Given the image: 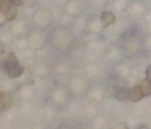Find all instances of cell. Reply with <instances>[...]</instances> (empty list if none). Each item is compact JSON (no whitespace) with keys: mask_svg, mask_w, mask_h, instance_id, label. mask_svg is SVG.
<instances>
[{"mask_svg":"<svg viewBox=\"0 0 151 129\" xmlns=\"http://www.w3.org/2000/svg\"><path fill=\"white\" fill-rule=\"evenodd\" d=\"M48 37L52 48L58 52L70 50L76 44V34L68 26L65 25H58L54 27L51 30Z\"/></svg>","mask_w":151,"mask_h":129,"instance_id":"obj_1","label":"cell"},{"mask_svg":"<svg viewBox=\"0 0 151 129\" xmlns=\"http://www.w3.org/2000/svg\"><path fill=\"white\" fill-rule=\"evenodd\" d=\"M120 46L126 54H138L143 50V36L134 30H128L122 34Z\"/></svg>","mask_w":151,"mask_h":129,"instance_id":"obj_2","label":"cell"},{"mask_svg":"<svg viewBox=\"0 0 151 129\" xmlns=\"http://www.w3.org/2000/svg\"><path fill=\"white\" fill-rule=\"evenodd\" d=\"M0 68L3 72L6 73L9 79H18L25 72V68L19 62V59L14 52H11L6 55V57L1 62Z\"/></svg>","mask_w":151,"mask_h":129,"instance_id":"obj_3","label":"cell"},{"mask_svg":"<svg viewBox=\"0 0 151 129\" xmlns=\"http://www.w3.org/2000/svg\"><path fill=\"white\" fill-rule=\"evenodd\" d=\"M53 13L50 9L47 7H40L32 13L30 21L33 28L40 30H46L50 28L53 24Z\"/></svg>","mask_w":151,"mask_h":129,"instance_id":"obj_4","label":"cell"},{"mask_svg":"<svg viewBox=\"0 0 151 129\" xmlns=\"http://www.w3.org/2000/svg\"><path fill=\"white\" fill-rule=\"evenodd\" d=\"M28 42V47L32 50L40 51L46 47L49 42V37L44 30L40 29H30L29 33L26 36Z\"/></svg>","mask_w":151,"mask_h":129,"instance_id":"obj_5","label":"cell"},{"mask_svg":"<svg viewBox=\"0 0 151 129\" xmlns=\"http://www.w3.org/2000/svg\"><path fill=\"white\" fill-rule=\"evenodd\" d=\"M86 1L84 0H65L62 11L69 18H80L86 11Z\"/></svg>","mask_w":151,"mask_h":129,"instance_id":"obj_6","label":"cell"},{"mask_svg":"<svg viewBox=\"0 0 151 129\" xmlns=\"http://www.w3.org/2000/svg\"><path fill=\"white\" fill-rule=\"evenodd\" d=\"M148 5L144 0H132L128 3L126 14L132 20H143L148 15Z\"/></svg>","mask_w":151,"mask_h":129,"instance_id":"obj_7","label":"cell"},{"mask_svg":"<svg viewBox=\"0 0 151 129\" xmlns=\"http://www.w3.org/2000/svg\"><path fill=\"white\" fill-rule=\"evenodd\" d=\"M9 34L13 37L21 38V37H26L27 34L29 33L30 28L29 24H28L27 20L25 18H17L16 20H14L11 24H9Z\"/></svg>","mask_w":151,"mask_h":129,"instance_id":"obj_8","label":"cell"},{"mask_svg":"<svg viewBox=\"0 0 151 129\" xmlns=\"http://www.w3.org/2000/svg\"><path fill=\"white\" fill-rule=\"evenodd\" d=\"M85 27H86L87 31L90 34H93V35H99L106 29L104 27V24L101 23L99 16L95 15V14L88 16L85 19Z\"/></svg>","mask_w":151,"mask_h":129,"instance_id":"obj_9","label":"cell"},{"mask_svg":"<svg viewBox=\"0 0 151 129\" xmlns=\"http://www.w3.org/2000/svg\"><path fill=\"white\" fill-rule=\"evenodd\" d=\"M107 56L111 61L117 62V61L121 60V59L123 58L124 52H123V50H122L120 44H112L107 50Z\"/></svg>","mask_w":151,"mask_h":129,"instance_id":"obj_10","label":"cell"},{"mask_svg":"<svg viewBox=\"0 0 151 129\" xmlns=\"http://www.w3.org/2000/svg\"><path fill=\"white\" fill-rule=\"evenodd\" d=\"M111 3V0H86V5L93 11H105Z\"/></svg>","mask_w":151,"mask_h":129,"instance_id":"obj_11","label":"cell"},{"mask_svg":"<svg viewBox=\"0 0 151 129\" xmlns=\"http://www.w3.org/2000/svg\"><path fill=\"white\" fill-rule=\"evenodd\" d=\"M99 18H101V23L104 24V27L108 28L110 26L114 25L117 21V18H116V15L113 13L112 11H105L103 13H101L99 15Z\"/></svg>","mask_w":151,"mask_h":129,"instance_id":"obj_12","label":"cell"},{"mask_svg":"<svg viewBox=\"0 0 151 129\" xmlns=\"http://www.w3.org/2000/svg\"><path fill=\"white\" fill-rule=\"evenodd\" d=\"M128 0H113L112 1V11L114 14H123L126 13V9L128 6Z\"/></svg>","mask_w":151,"mask_h":129,"instance_id":"obj_13","label":"cell"},{"mask_svg":"<svg viewBox=\"0 0 151 129\" xmlns=\"http://www.w3.org/2000/svg\"><path fill=\"white\" fill-rule=\"evenodd\" d=\"M128 98L134 102H138V101H140L142 98H144V95H143V93H142L140 85H136L134 87L130 88Z\"/></svg>","mask_w":151,"mask_h":129,"instance_id":"obj_14","label":"cell"},{"mask_svg":"<svg viewBox=\"0 0 151 129\" xmlns=\"http://www.w3.org/2000/svg\"><path fill=\"white\" fill-rule=\"evenodd\" d=\"M13 96L9 93H2L1 96V110H6L12 106Z\"/></svg>","mask_w":151,"mask_h":129,"instance_id":"obj_15","label":"cell"},{"mask_svg":"<svg viewBox=\"0 0 151 129\" xmlns=\"http://www.w3.org/2000/svg\"><path fill=\"white\" fill-rule=\"evenodd\" d=\"M129 95V89L127 87H120L115 92V98L118 100H124L127 99Z\"/></svg>","mask_w":151,"mask_h":129,"instance_id":"obj_16","label":"cell"},{"mask_svg":"<svg viewBox=\"0 0 151 129\" xmlns=\"http://www.w3.org/2000/svg\"><path fill=\"white\" fill-rule=\"evenodd\" d=\"M139 85H140L144 97H149V96H151V84L149 83L146 79L142 80V82H141Z\"/></svg>","mask_w":151,"mask_h":129,"instance_id":"obj_17","label":"cell"},{"mask_svg":"<svg viewBox=\"0 0 151 129\" xmlns=\"http://www.w3.org/2000/svg\"><path fill=\"white\" fill-rule=\"evenodd\" d=\"M14 7L16 6L13 4L12 0H0V15L9 11V9H14Z\"/></svg>","mask_w":151,"mask_h":129,"instance_id":"obj_18","label":"cell"},{"mask_svg":"<svg viewBox=\"0 0 151 129\" xmlns=\"http://www.w3.org/2000/svg\"><path fill=\"white\" fill-rule=\"evenodd\" d=\"M143 48L151 51V33L143 36Z\"/></svg>","mask_w":151,"mask_h":129,"instance_id":"obj_19","label":"cell"},{"mask_svg":"<svg viewBox=\"0 0 151 129\" xmlns=\"http://www.w3.org/2000/svg\"><path fill=\"white\" fill-rule=\"evenodd\" d=\"M17 47L20 50H24L28 47V42L26 37H21V38H17Z\"/></svg>","mask_w":151,"mask_h":129,"instance_id":"obj_20","label":"cell"},{"mask_svg":"<svg viewBox=\"0 0 151 129\" xmlns=\"http://www.w3.org/2000/svg\"><path fill=\"white\" fill-rule=\"evenodd\" d=\"M110 129H129V127L124 123H117L116 125L112 126Z\"/></svg>","mask_w":151,"mask_h":129,"instance_id":"obj_21","label":"cell"},{"mask_svg":"<svg viewBox=\"0 0 151 129\" xmlns=\"http://www.w3.org/2000/svg\"><path fill=\"white\" fill-rule=\"evenodd\" d=\"M145 75H146V80L151 84V65H148L145 70Z\"/></svg>","mask_w":151,"mask_h":129,"instance_id":"obj_22","label":"cell"},{"mask_svg":"<svg viewBox=\"0 0 151 129\" xmlns=\"http://www.w3.org/2000/svg\"><path fill=\"white\" fill-rule=\"evenodd\" d=\"M137 129H149V127L147 125H140V126H138Z\"/></svg>","mask_w":151,"mask_h":129,"instance_id":"obj_23","label":"cell"},{"mask_svg":"<svg viewBox=\"0 0 151 129\" xmlns=\"http://www.w3.org/2000/svg\"><path fill=\"white\" fill-rule=\"evenodd\" d=\"M2 47H3V39H2V35L0 34V50L2 49Z\"/></svg>","mask_w":151,"mask_h":129,"instance_id":"obj_24","label":"cell"},{"mask_svg":"<svg viewBox=\"0 0 151 129\" xmlns=\"http://www.w3.org/2000/svg\"><path fill=\"white\" fill-rule=\"evenodd\" d=\"M3 92H0V110H1V96H2Z\"/></svg>","mask_w":151,"mask_h":129,"instance_id":"obj_25","label":"cell"},{"mask_svg":"<svg viewBox=\"0 0 151 129\" xmlns=\"http://www.w3.org/2000/svg\"><path fill=\"white\" fill-rule=\"evenodd\" d=\"M150 1H151V0H150Z\"/></svg>","mask_w":151,"mask_h":129,"instance_id":"obj_26","label":"cell"}]
</instances>
